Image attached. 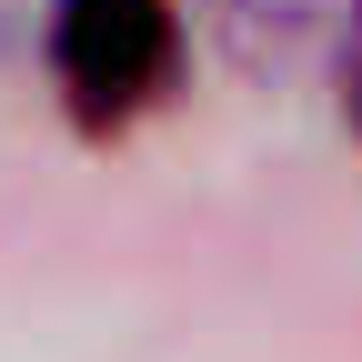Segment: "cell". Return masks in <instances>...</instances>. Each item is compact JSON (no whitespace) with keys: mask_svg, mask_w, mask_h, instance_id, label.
I'll list each match as a JSON object with an SVG mask.
<instances>
[{"mask_svg":"<svg viewBox=\"0 0 362 362\" xmlns=\"http://www.w3.org/2000/svg\"><path fill=\"white\" fill-rule=\"evenodd\" d=\"M40 51L81 121H131L181 71V0H51Z\"/></svg>","mask_w":362,"mask_h":362,"instance_id":"obj_1","label":"cell"},{"mask_svg":"<svg viewBox=\"0 0 362 362\" xmlns=\"http://www.w3.org/2000/svg\"><path fill=\"white\" fill-rule=\"evenodd\" d=\"M211 21L262 71H312V61H352L362 0H211Z\"/></svg>","mask_w":362,"mask_h":362,"instance_id":"obj_2","label":"cell"},{"mask_svg":"<svg viewBox=\"0 0 362 362\" xmlns=\"http://www.w3.org/2000/svg\"><path fill=\"white\" fill-rule=\"evenodd\" d=\"M51 30V0H0V51H30Z\"/></svg>","mask_w":362,"mask_h":362,"instance_id":"obj_3","label":"cell"},{"mask_svg":"<svg viewBox=\"0 0 362 362\" xmlns=\"http://www.w3.org/2000/svg\"><path fill=\"white\" fill-rule=\"evenodd\" d=\"M352 121H362V40H352Z\"/></svg>","mask_w":362,"mask_h":362,"instance_id":"obj_4","label":"cell"}]
</instances>
